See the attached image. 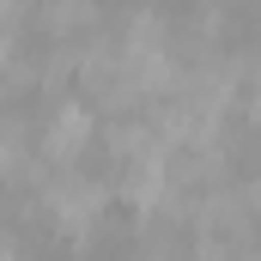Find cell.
Instances as JSON below:
<instances>
[{
	"label": "cell",
	"instance_id": "2",
	"mask_svg": "<svg viewBox=\"0 0 261 261\" xmlns=\"http://www.w3.org/2000/svg\"><path fill=\"white\" fill-rule=\"evenodd\" d=\"M103 146V116L73 91V97H55L43 116H37V152L49 170H79L91 152Z\"/></svg>",
	"mask_w": 261,
	"mask_h": 261
},
{
	"label": "cell",
	"instance_id": "4",
	"mask_svg": "<svg viewBox=\"0 0 261 261\" xmlns=\"http://www.w3.org/2000/svg\"><path fill=\"white\" fill-rule=\"evenodd\" d=\"M0 261H31L24 237H18V231H6V225H0Z\"/></svg>",
	"mask_w": 261,
	"mask_h": 261
},
{
	"label": "cell",
	"instance_id": "1",
	"mask_svg": "<svg viewBox=\"0 0 261 261\" xmlns=\"http://www.w3.org/2000/svg\"><path fill=\"white\" fill-rule=\"evenodd\" d=\"M37 213L55 231V243H67L73 255H91V249L110 243L122 195H116V176H97L85 164L79 170H49L37 182Z\"/></svg>",
	"mask_w": 261,
	"mask_h": 261
},
{
	"label": "cell",
	"instance_id": "3",
	"mask_svg": "<svg viewBox=\"0 0 261 261\" xmlns=\"http://www.w3.org/2000/svg\"><path fill=\"white\" fill-rule=\"evenodd\" d=\"M243 110L261 122V49L249 55V73H243Z\"/></svg>",
	"mask_w": 261,
	"mask_h": 261
}]
</instances>
